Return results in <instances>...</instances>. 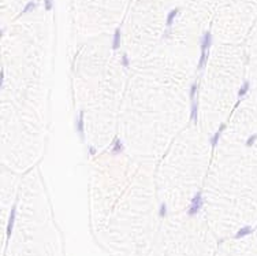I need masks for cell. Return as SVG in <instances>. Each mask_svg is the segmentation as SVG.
I'll return each mask as SVG.
<instances>
[{
  "label": "cell",
  "mask_w": 257,
  "mask_h": 256,
  "mask_svg": "<svg viewBox=\"0 0 257 256\" xmlns=\"http://www.w3.org/2000/svg\"><path fill=\"white\" fill-rule=\"evenodd\" d=\"M202 193L201 192H197V193L194 194V197L192 199V203H190V207L189 210H187V215L189 216H194V215L198 214V211L201 210V207H202Z\"/></svg>",
  "instance_id": "obj_1"
},
{
  "label": "cell",
  "mask_w": 257,
  "mask_h": 256,
  "mask_svg": "<svg viewBox=\"0 0 257 256\" xmlns=\"http://www.w3.org/2000/svg\"><path fill=\"white\" fill-rule=\"evenodd\" d=\"M15 216H17V204L11 207V212H10V219H8V225H7V237H11L12 234V229H14V223H15Z\"/></svg>",
  "instance_id": "obj_2"
},
{
  "label": "cell",
  "mask_w": 257,
  "mask_h": 256,
  "mask_svg": "<svg viewBox=\"0 0 257 256\" xmlns=\"http://www.w3.org/2000/svg\"><path fill=\"white\" fill-rule=\"evenodd\" d=\"M211 45H212V34L209 32H207L204 33V36L201 39V51H207L208 52Z\"/></svg>",
  "instance_id": "obj_3"
},
{
  "label": "cell",
  "mask_w": 257,
  "mask_h": 256,
  "mask_svg": "<svg viewBox=\"0 0 257 256\" xmlns=\"http://www.w3.org/2000/svg\"><path fill=\"white\" fill-rule=\"evenodd\" d=\"M75 128H77V131L81 136V138H83V111H80L78 114V118L75 121Z\"/></svg>",
  "instance_id": "obj_4"
},
{
  "label": "cell",
  "mask_w": 257,
  "mask_h": 256,
  "mask_svg": "<svg viewBox=\"0 0 257 256\" xmlns=\"http://www.w3.org/2000/svg\"><path fill=\"white\" fill-rule=\"evenodd\" d=\"M224 129H226V125H224V123H222V125H220V128H219V130L212 136V138H211V145H212V148H215V147L218 145L219 138H220V136H222V133H223V130H224Z\"/></svg>",
  "instance_id": "obj_5"
},
{
  "label": "cell",
  "mask_w": 257,
  "mask_h": 256,
  "mask_svg": "<svg viewBox=\"0 0 257 256\" xmlns=\"http://www.w3.org/2000/svg\"><path fill=\"white\" fill-rule=\"evenodd\" d=\"M121 47V30L116 29L115 33H114V39H112V49L116 51Z\"/></svg>",
  "instance_id": "obj_6"
},
{
  "label": "cell",
  "mask_w": 257,
  "mask_h": 256,
  "mask_svg": "<svg viewBox=\"0 0 257 256\" xmlns=\"http://www.w3.org/2000/svg\"><path fill=\"white\" fill-rule=\"evenodd\" d=\"M252 232H253V229H252L250 226H243L242 229H240L238 232H237L235 238H242V237H246V235H249Z\"/></svg>",
  "instance_id": "obj_7"
},
{
  "label": "cell",
  "mask_w": 257,
  "mask_h": 256,
  "mask_svg": "<svg viewBox=\"0 0 257 256\" xmlns=\"http://www.w3.org/2000/svg\"><path fill=\"white\" fill-rule=\"evenodd\" d=\"M122 151H123V144H122V141L119 140V138H116V140L114 141L112 153H114V155H116V153H121Z\"/></svg>",
  "instance_id": "obj_8"
},
{
  "label": "cell",
  "mask_w": 257,
  "mask_h": 256,
  "mask_svg": "<svg viewBox=\"0 0 257 256\" xmlns=\"http://www.w3.org/2000/svg\"><path fill=\"white\" fill-rule=\"evenodd\" d=\"M249 88H250V84H249L248 81H245V82L242 84V87L240 88V90H238V97H243V96L248 93Z\"/></svg>",
  "instance_id": "obj_9"
},
{
  "label": "cell",
  "mask_w": 257,
  "mask_h": 256,
  "mask_svg": "<svg viewBox=\"0 0 257 256\" xmlns=\"http://www.w3.org/2000/svg\"><path fill=\"white\" fill-rule=\"evenodd\" d=\"M190 118L192 121H197V103L196 101H192V111H190Z\"/></svg>",
  "instance_id": "obj_10"
},
{
  "label": "cell",
  "mask_w": 257,
  "mask_h": 256,
  "mask_svg": "<svg viewBox=\"0 0 257 256\" xmlns=\"http://www.w3.org/2000/svg\"><path fill=\"white\" fill-rule=\"evenodd\" d=\"M177 14H178V10H172V11H170L168 17H167V26L168 27L172 25V21H174V18L177 17Z\"/></svg>",
  "instance_id": "obj_11"
},
{
  "label": "cell",
  "mask_w": 257,
  "mask_h": 256,
  "mask_svg": "<svg viewBox=\"0 0 257 256\" xmlns=\"http://www.w3.org/2000/svg\"><path fill=\"white\" fill-rule=\"evenodd\" d=\"M196 92H197V84H192V87H190V100L194 101V97H196Z\"/></svg>",
  "instance_id": "obj_12"
},
{
  "label": "cell",
  "mask_w": 257,
  "mask_h": 256,
  "mask_svg": "<svg viewBox=\"0 0 257 256\" xmlns=\"http://www.w3.org/2000/svg\"><path fill=\"white\" fill-rule=\"evenodd\" d=\"M256 140H257V134H252L250 137L246 140V147H252L254 143H256Z\"/></svg>",
  "instance_id": "obj_13"
},
{
  "label": "cell",
  "mask_w": 257,
  "mask_h": 256,
  "mask_svg": "<svg viewBox=\"0 0 257 256\" xmlns=\"http://www.w3.org/2000/svg\"><path fill=\"white\" fill-rule=\"evenodd\" d=\"M159 215L161 218H164L167 215V206L166 204H160V208H159Z\"/></svg>",
  "instance_id": "obj_14"
},
{
  "label": "cell",
  "mask_w": 257,
  "mask_h": 256,
  "mask_svg": "<svg viewBox=\"0 0 257 256\" xmlns=\"http://www.w3.org/2000/svg\"><path fill=\"white\" fill-rule=\"evenodd\" d=\"M129 65H130V63H129L127 54H123V55H122V66H123V67H129Z\"/></svg>",
  "instance_id": "obj_15"
},
{
  "label": "cell",
  "mask_w": 257,
  "mask_h": 256,
  "mask_svg": "<svg viewBox=\"0 0 257 256\" xmlns=\"http://www.w3.org/2000/svg\"><path fill=\"white\" fill-rule=\"evenodd\" d=\"M33 8H34V3H29L26 6V8L24 10V12H27V11H30V10H33Z\"/></svg>",
  "instance_id": "obj_16"
},
{
  "label": "cell",
  "mask_w": 257,
  "mask_h": 256,
  "mask_svg": "<svg viewBox=\"0 0 257 256\" xmlns=\"http://www.w3.org/2000/svg\"><path fill=\"white\" fill-rule=\"evenodd\" d=\"M45 8L47 10L52 8V2H51V0H45Z\"/></svg>",
  "instance_id": "obj_17"
},
{
  "label": "cell",
  "mask_w": 257,
  "mask_h": 256,
  "mask_svg": "<svg viewBox=\"0 0 257 256\" xmlns=\"http://www.w3.org/2000/svg\"><path fill=\"white\" fill-rule=\"evenodd\" d=\"M89 149H90V151H89V152H90V155H95V153H96V151H95V148H93V147H90Z\"/></svg>",
  "instance_id": "obj_18"
}]
</instances>
